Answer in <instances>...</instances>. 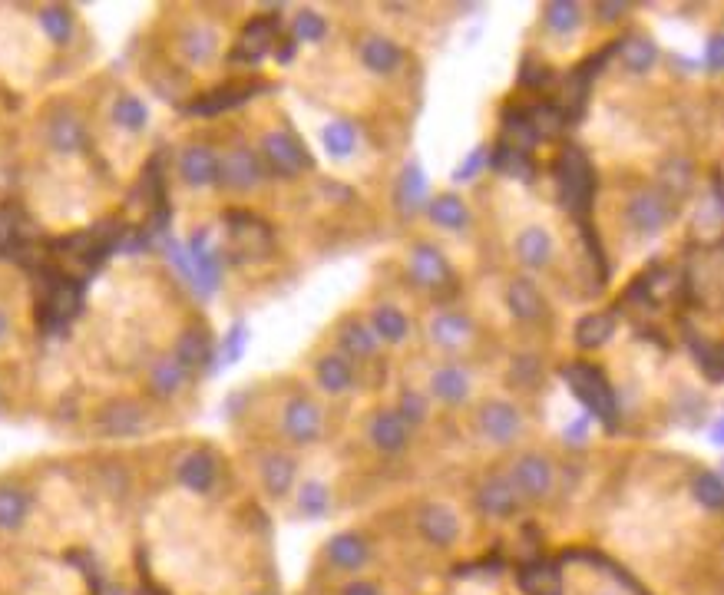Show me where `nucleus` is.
<instances>
[{
    "instance_id": "6",
    "label": "nucleus",
    "mask_w": 724,
    "mask_h": 595,
    "mask_svg": "<svg viewBox=\"0 0 724 595\" xmlns=\"http://www.w3.org/2000/svg\"><path fill=\"white\" fill-rule=\"evenodd\" d=\"M427 338L440 351L460 354L473 344L477 331H473V321L467 315H460V311H440V315L427 321Z\"/></svg>"
},
{
    "instance_id": "47",
    "label": "nucleus",
    "mask_w": 724,
    "mask_h": 595,
    "mask_svg": "<svg viewBox=\"0 0 724 595\" xmlns=\"http://www.w3.org/2000/svg\"><path fill=\"white\" fill-rule=\"evenodd\" d=\"M146 103L136 100V96H120V100L113 103V123L129 129V133H139V129H146Z\"/></svg>"
},
{
    "instance_id": "29",
    "label": "nucleus",
    "mask_w": 724,
    "mask_h": 595,
    "mask_svg": "<svg viewBox=\"0 0 724 595\" xmlns=\"http://www.w3.org/2000/svg\"><path fill=\"white\" fill-rule=\"evenodd\" d=\"M298 476V463L288 457V453H268L262 460V483L272 496H285L291 486H295Z\"/></svg>"
},
{
    "instance_id": "56",
    "label": "nucleus",
    "mask_w": 724,
    "mask_h": 595,
    "mask_svg": "<svg viewBox=\"0 0 724 595\" xmlns=\"http://www.w3.org/2000/svg\"><path fill=\"white\" fill-rule=\"evenodd\" d=\"M483 162H486V149H473L470 159L463 162V166H460L457 172H453V176H457V182H467V179L473 176V172H477V169L483 166Z\"/></svg>"
},
{
    "instance_id": "5",
    "label": "nucleus",
    "mask_w": 724,
    "mask_h": 595,
    "mask_svg": "<svg viewBox=\"0 0 724 595\" xmlns=\"http://www.w3.org/2000/svg\"><path fill=\"white\" fill-rule=\"evenodd\" d=\"M510 483L516 486V493L523 500H543L553 490V463H549L543 453H523V457L513 460L510 467Z\"/></svg>"
},
{
    "instance_id": "35",
    "label": "nucleus",
    "mask_w": 724,
    "mask_h": 595,
    "mask_svg": "<svg viewBox=\"0 0 724 595\" xmlns=\"http://www.w3.org/2000/svg\"><path fill=\"white\" fill-rule=\"evenodd\" d=\"M543 27L556 37H569L582 27V7L572 0H553L543 7Z\"/></svg>"
},
{
    "instance_id": "55",
    "label": "nucleus",
    "mask_w": 724,
    "mask_h": 595,
    "mask_svg": "<svg viewBox=\"0 0 724 595\" xmlns=\"http://www.w3.org/2000/svg\"><path fill=\"white\" fill-rule=\"evenodd\" d=\"M17 235V209L0 205V248H7Z\"/></svg>"
},
{
    "instance_id": "14",
    "label": "nucleus",
    "mask_w": 724,
    "mask_h": 595,
    "mask_svg": "<svg viewBox=\"0 0 724 595\" xmlns=\"http://www.w3.org/2000/svg\"><path fill=\"white\" fill-rule=\"evenodd\" d=\"M430 394L447 407L467 404L473 394V377L463 364H443L430 374Z\"/></svg>"
},
{
    "instance_id": "15",
    "label": "nucleus",
    "mask_w": 724,
    "mask_h": 595,
    "mask_svg": "<svg viewBox=\"0 0 724 595\" xmlns=\"http://www.w3.org/2000/svg\"><path fill=\"white\" fill-rule=\"evenodd\" d=\"M275 37H278V20H275V17H255L252 24L242 30L239 43H235L232 60L258 63L268 50L275 47Z\"/></svg>"
},
{
    "instance_id": "26",
    "label": "nucleus",
    "mask_w": 724,
    "mask_h": 595,
    "mask_svg": "<svg viewBox=\"0 0 724 595\" xmlns=\"http://www.w3.org/2000/svg\"><path fill=\"white\" fill-rule=\"evenodd\" d=\"M427 215L430 222L440 225V229H450V232H460L470 225V209L467 202L460 196H453V192H443V196H434L427 202Z\"/></svg>"
},
{
    "instance_id": "7",
    "label": "nucleus",
    "mask_w": 724,
    "mask_h": 595,
    "mask_svg": "<svg viewBox=\"0 0 724 595\" xmlns=\"http://www.w3.org/2000/svg\"><path fill=\"white\" fill-rule=\"evenodd\" d=\"M262 153H265V162L278 172V176H298L301 169L311 166L305 146H301L291 133H285V129H275V133H268L262 139Z\"/></svg>"
},
{
    "instance_id": "34",
    "label": "nucleus",
    "mask_w": 724,
    "mask_h": 595,
    "mask_svg": "<svg viewBox=\"0 0 724 595\" xmlns=\"http://www.w3.org/2000/svg\"><path fill=\"white\" fill-rule=\"evenodd\" d=\"M371 331H374V338L377 341H387V344H401L407 338V331H410V324L404 318V311L401 308H394V305H377L371 311Z\"/></svg>"
},
{
    "instance_id": "16",
    "label": "nucleus",
    "mask_w": 724,
    "mask_h": 595,
    "mask_svg": "<svg viewBox=\"0 0 724 595\" xmlns=\"http://www.w3.org/2000/svg\"><path fill=\"white\" fill-rule=\"evenodd\" d=\"M477 503L486 516H496V519H506L513 513H520L523 506V496L516 493V486L510 483V476H493V480H486L477 493Z\"/></svg>"
},
{
    "instance_id": "41",
    "label": "nucleus",
    "mask_w": 724,
    "mask_h": 595,
    "mask_svg": "<svg viewBox=\"0 0 724 595\" xmlns=\"http://www.w3.org/2000/svg\"><path fill=\"white\" fill-rule=\"evenodd\" d=\"M523 589L529 595H563V579H559L556 566H546V562H536V566L523 569Z\"/></svg>"
},
{
    "instance_id": "40",
    "label": "nucleus",
    "mask_w": 724,
    "mask_h": 595,
    "mask_svg": "<svg viewBox=\"0 0 724 595\" xmlns=\"http://www.w3.org/2000/svg\"><path fill=\"white\" fill-rule=\"evenodd\" d=\"M321 139H324V149H328L334 159H344L358 146V126L348 123V119H331V123L321 129Z\"/></svg>"
},
{
    "instance_id": "13",
    "label": "nucleus",
    "mask_w": 724,
    "mask_h": 595,
    "mask_svg": "<svg viewBox=\"0 0 724 595\" xmlns=\"http://www.w3.org/2000/svg\"><path fill=\"white\" fill-rule=\"evenodd\" d=\"M80 305L83 298L77 281L57 278L47 291V301H43V328H67V321L77 318Z\"/></svg>"
},
{
    "instance_id": "52",
    "label": "nucleus",
    "mask_w": 724,
    "mask_h": 595,
    "mask_svg": "<svg viewBox=\"0 0 724 595\" xmlns=\"http://www.w3.org/2000/svg\"><path fill=\"white\" fill-rule=\"evenodd\" d=\"M496 166H500L503 172H510V176H516V179H523V182L533 179V162L526 159V153H516V149H510V146L496 156Z\"/></svg>"
},
{
    "instance_id": "21",
    "label": "nucleus",
    "mask_w": 724,
    "mask_h": 595,
    "mask_svg": "<svg viewBox=\"0 0 724 595\" xmlns=\"http://www.w3.org/2000/svg\"><path fill=\"white\" fill-rule=\"evenodd\" d=\"M146 424L143 407L129 404V400H120V404H110L100 414V430L106 437H133L139 434Z\"/></svg>"
},
{
    "instance_id": "50",
    "label": "nucleus",
    "mask_w": 724,
    "mask_h": 595,
    "mask_svg": "<svg viewBox=\"0 0 724 595\" xmlns=\"http://www.w3.org/2000/svg\"><path fill=\"white\" fill-rule=\"evenodd\" d=\"M506 139H510V149L516 153H529L536 143V133L533 126H529V116L526 113H513V119H506Z\"/></svg>"
},
{
    "instance_id": "53",
    "label": "nucleus",
    "mask_w": 724,
    "mask_h": 595,
    "mask_svg": "<svg viewBox=\"0 0 724 595\" xmlns=\"http://www.w3.org/2000/svg\"><path fill=\"white\" fill-rule=\"evenodd\" d=\"M245 344H248V328H245V321H235V324H232V331L222 338V361H225V364L239 361L242 351H245Z\"/></svg>"
},
{
    "instance_id": "17",
    "label": "nucleus",
    "mask_w": 724,
    "mask_h": 595,
    "mask_svg": "<svg viewBox=\"0 0 724 595\" xmlns=\"http://www.w3.org/2000/svg\"><path fill=\"white\" fill-rule=\"evenodd\" d=\"M324 553H328V562L334 569L358 572V569L367 566V559H371V546H367L364 536H358V533H338V536L328 539Z\"/></svg>"
},
{
    "instance_id": "58",
    "label": "nucleus",
    "mask_w": 724,
    "mask_h": 595,
    "mask_svg": "<svg viewBox=\"0 0 724 595\" xmlns=\"http://www.w3.org/2000/svg\"><path fill=\"white\" fill-rule=\"evenodd\" d=\"M341 595H384V592H381V586H377V582H371V579H351L348 586L341 589Z\"/></svg>"
},
{
    "instance_id": "60",
    "label": "nucleus",
    "mask_w": 724,
    "mask_h": 595,
    "mask_svg": "<svg viewBox=\"0 0 724 595\" xmlns=\"http://www.w3.org/2000/svg\"><path fill=\"white\" fill-rule=\"evenodd\" d=\"M629 4H596V14L602 17V24H612L615 17H622Z\"/></svg>"
},
{
    "instance_id": "46",
    "label": "nucleus",
    "mask_w": 724,
    "mask_h": 595,
    "mask_svg": "<svg viewBox=\"0 0 724 595\" xmlns=\"http://www.w3.org/2000/svg\"><path fill=\"white\" fill-rule=\"evenodd\" d=\"M394 414L404 420L407 430H410V427H420V424L427 420V414H430V397L414 391V387H404L401 397H397V410H394Z\"/></svg>"
},
{
    "instance_id": "44",
    "label": "nucleus",
    "mask_w": 724,
    "mask_h": 595,
    "mask_svg": "<svg viewBox=\"0 0 724 595\" xmlns=\"http://www.w3.org/2000/svg\"><path fill=\"white\" fill-rule=\"evenodd\" d=\"M691 496H695V500L705 506V510L718 513L721 506H724V483H721V476L711 473V470L695 473V480H691Z\"/></svg>"
},
{
    "instance_id": "27",
    "label": "nucleus",
    "mask_w": 724,
    "mask_h": 595,
    "mask_svg": "<svg viewBox=\"0 0 724 595\" xmlns=\"http://www.w3.org/2000/svg\"><path fill=\"white\" fill-rule=\"evenodd\" d=\"M179 50H182V57H186L189 63H196V67H205L215 53H219V34H215L212 27H205V24H192L186 27V34L179 37Z\"/></svg>"
},
{
    "instance_id": "22",
    "label": "nucleus",
    "mask_w": 724,
    "mask_h": 595,
    "mask_svg": "<svg viewBox=\"0 0 724 595\" xmlns=\"http://www.w3.org/2000/svg\"><path fill=\"white\" fill-rule=\"evenodd\" d=\"M506 305H510L513 318H520V321H539L546 315V301L529 278L510 281V288H506Z\"/></svg>"
},
{
    "instance_id": "54",
    "label": "nucleus",
    "mask_w": 724,
    "mask_h": 595,
    "mask_svg": "<svg viewBox=\"0 0 724 595\" xmlns=\"http://www.w3.org/2000/svg\"><path fill=\"white\" fill-rule=\"evenodd\" d=\"M688 341H691V348H695V354H698V364L705 367V374L711 377V381H718V377H721V367H718V364H721V354H718V348H715V344L701 341V334H698V341L688 334Z\"/></svg>"
},
{
    "instance_id": "24",
    "label": "nucleus",
    "mask_w": 724,
    "mask_h": 595,
    "mask_svg": "<svg viewBox=\"0 0 724 595\" xmlns=\"http://www.w3.org/2000/svg\"><path fill=\"white\" fill-rule=\"evenodd\" d=\"M361 63L371 73H381V77H387V73H394L397 67H401V47H397L391 37L371 34V37H364V43H361Z\"/></svg>"
},
{
    "instance_id": "2",
    "label": "nucleus",
    "mask_w": 724,
    "mask_h": 595,
    "mask_svg": "<svg viewBox=\"0 0 724 595\" xmlns=\"http://www.w3.org/2000/svg\"><path fill=\"white\" fill-rule=\"evenodd\" d=\"M556 176H559V189H563V202L572 212H586L592 189H596V179H592V166L582 149L569 146L563 149V156L556 162Z\"/></svg>"
},
{
    "instance_id": "51",
    "label": "nucleus",
    "mask_w": 724,
    "mask_h": 595,
    "mask_svg": "<svg viewBox=\"0 0 724 595\" xmlns=\"http://www.w3.org/2000/svg\"><path fill=\"white\" fill-rule=\"evenodd\" d=\"M324 34H328V20L315 14V10H301L295 17V40L318 43V40H324Z\"/></svg>"
},
{
    "instance_id": "11",
    "label": "nucleus",
    "mask_w": 724,
    "mask_h": 595,
    "mask_svg": "<svg viewBox=\"0 0 724 595\" xmlns=\"http://www.w3.org/2000/svg\"><path fill=\"white\" fill-rule=\"evenodd\" d=\"M407 272H410V278H414L420 288H430V291L440 288V285H447V281H450L447 258L440 255V248L427 245V242H417L414 248H410Z\"/></svg>"
},
{
    "instance_id": "49",
    "label": "nucleus",
    "mask_w": 724,
    "mask_h": 595,
    "mask_svg": "<svg viewBox=\"0 0 724 595\" xmlns=\"http://www.w3.org/2000/svg\"><path fill=\"white\" fill-rule=\"evenodd\" d=\"M529 126H533V133L536 139L539 136H556V133H563V126H566V113L559 110V106H536L533 113H529Z\"/></svg>"
},
{
    "instance_id": "23",
    "label": "nucleus",
    "mask_w": 724,
    "mask_h": 595,
    "mask_svg": "<svg viewBox=\"0 0 724 595\" xmlns=\"http://www.w3.org/2000/svg\"><path fill=\"white\" fill-rule=\"evenodd\" d=\"M232 245L239 248V255H265L272 245V235L262 222H255L252 215H232L229 219Z\"/></svg>"
},
{
    "instance_id": "12",
    "label": "nucleus",
    "mask_w": 724,
    "mask_h": 595,
    "mask_svg": "<svg viewBox=\"0 0 724 595\" xmlns=\"http://www.w3.org/2000/svg\"><path fill=\"white\" fill-rule=\"evenodd\" d=\"M417 526L427 543L437 549H450L460 539V516L443 503H427L417 516Z\"/></svg>"
},
{
    "instance_id": "48",
    "label": "nucleus",
    "mask_w": 724,
    "mask_h": 595,
    "mask_svg": "<svg viewBox=\"0 0 724 595\" xmlns=\"http://www.w3.org/2000/svg\"><path fill=\"white\" fill-rule=\"evenodd\" d=\"M40 27L47 30L53 43H67L73 37V17L63 7H43L40 10Z\"/></svg>"
},
{
    "instance_id": "9",
    "label": "nucleus",
    "mask_w": 724,
    "mask_h": 595,
    "mask_svg": "<svg viewBox=\"0 0 724 595\" xmlns=\"http://www.w3.org/2000/svg\"><path fill=\"white\" fill-rule=\"evenodd\" d=\"M282 427L295 443H315L324 430V414L311 397H291L285 407Z\"/></svg>"
},
{
    "instance_id": "42",
    "label": "nucleus",
    "mask_w": 724,
    "mask_h": 595,
    "mask_svg": "<svg viewBox=\"0 0 724 595\" xmlns=\"http://www.w3.org/2000/svg\"><path fill=\"white\" fill-rule=\"evenodd\" d=\"M331 510V490L321 480H305L298 490V513L308 519H321Z\"/></svg>"
},
{
    "instance_id": "19",
    "label": "nucleus",
    "mask_w": 724,
    "mask_h": 595,
    "mask_svg": "<svg viewBox=\"0 0 724 595\" xmlns=\"http://www.w3.org/2000/svg\"><path fill=\"white\" fill-rule=\"evenodd\" d=\"M179 172L189 186L205 189L212 182H219V156L209 146H189L179 159Z\"/></svg>"
},
{
    "instance_id": "28",
    "label": "nucleus",
    "mask_w": 724,
    "mask_h": 595,
    "mask_svg": "<svg viewBox=\"0 0 724 595\" xmlns=\"http://www.w3.org/2000/svg\"><path fill=\"white\" fill-rule=\"evenodd\" d=\"M315 371H318V384H321L328 394L341 397V394L351 391L354 367H351V361H348L344 354H324L321 361L315 364Z\"/></svg>"
},
{
    "instance_id": "4",
    "label": "nucleus",
    "mask_w": 724,
    "mask_h": 595,
    "mask_svg": "<svg viewBox=\"0 0 724 595\" xmlns=\"http://www.w3.org/2000/svg\"><path fill=\"white\" fill-rule=\"evenodd\" d=\"M477 427L480 437L490 440L493 447H510L523 434V414L510 400H486L477 414Z\"/></svg>"
},
{
    "instance_id": "37",
    "label": "nucleus",
    "mask_w": 724,
    "mask_h": 595,
    "mask_svg": "<svg viewBox=\"0 0 724 595\" xmlns=\"http://www.w3.org/2000/svg\"><path fill=\"white\" fill-rule=\"evenodd\" d=\"M338 341H341V348L348 351L351 357H371V354L377 351V344H381V341L374 338L371 324L358 321V318H348V321L341 324Z\"/></svg>"
},
{
    "instance_id": "30",
    "label": "nucleus",
    "mask_w": 724,
    "mask_h": 595,
    "mask_svg": "<svg viewBox=\"0 0 724 595\" xmlns=\"http://www.w3.org/2000/svg\"><path fill=\"white\" fill-rule=\"evenodd\" d=\"M176 361L186 367V371H196V367H205L212 361V338L205 328H189L176 344Z\"/></svg>"
},
{
    "instance_id": "39",
    "label": "nucleus",
    "mask_w": 724,
    "mask_h": 595,
    "mask_svg": "<svg viewBox=\"0 0 724 595\" xmlns=\"http://www.w3.org/2000/svg\"><path fill=\"white\" fill-rule=\"evenodd\" d=\"M397 202L404 212H417L420 205H427V176L420 169V162H407L401 172V186H397Z\"/></svg>"
},
{
    "instance_id": "3",
    "label": "nucleus",
    "mask_w": 724,
    "mask_h": 595,
    "mask_svg": "<svg viewBox=\"0 0 724 595\" xmlns=\"http://www.w3.org/2000/svg\"><path fill=\"white\" fill-rule=\"evenodd\" d=\"M672 219V202H668L662 192L652 186L635 189L629 202H625V222L635 235H658Z\"/></svg>"
},
{
    "instance_id": "8",
    "label": "nucleus",
    "mask_w": 724,
    "mask_h": 595,
    "mask_svg": "<svg viewBox=\"0 0 724 595\" xmlns=\"http://www.w3.org/2000/svg\"><path fill=\"white\" fill-rule=\"evenodd\" d=\"M219 182L225 189L248 192L262 182V162L248 146H232L229 153L219 159Z\"/></svg>"
},
{
    "instance_id": "36",
    "label": "nucleus",
    "mask_w": 724,
    "mask_h": 595,
    "mask_svg": "<svg viewBox=\"0 0 724 595\" xmlns=\"http://www.w3.org/2000/svg\"><path fill=\"white\" fill-rule=\"evenodd\" d=\"M255 90L252 86H225V90H215L209 96H199L196 103L186 106V113H196V116H212V113H222V110H232V106H239L242 100H248Z\"/></svg>"
},
{
    "instance_id": "59",
    "label": "nucleus",
    "mask_w": 724,
    "mask_h": 595,
    "mask_svg": "<svg viewBox=\"0 0 724 595\" xmlns=\"http://www.w3.org/2000/svg\"><path fill=\"white\" fill-rule=\"evenodd\" d=\"M721 53H724V37L715 34L708 40V70H721Z\"/></svg>"
},
{
    "instance_id": "32",
    "label": "nucleus",
    "mask_w": 724,
    "mask_h": 595,
    "mask_svg": "<svg viewBox=\"0 0 724 595\" xmlns=\"http://www.w3.org/2000/svg\"><path fill=\"white\" fill-rule=\"evenodd\" d=\"M662 196L675 205V199H685L688 192H691V186H695V169H691V162L688 159H682V156H672L662 166Z\"/></svg>"
},
{
    "instance_id": "31",
    "label": "nucleus",
    "mask_w": 724,
    "mask_h": 595,
    "mask_svg": "<svg viewBox=\"0 0 724 595\" xmlns=\"http://www.w3.org/2000/svg\"><path fill=\"white\" fill-rule=\"evenodd\" d=\"M179 483L189 486L192 493H205L215 483V457L209 450H196L189 453L186 460L179 463Z\"/></svg>"
},
{
    "instance_id": "38",
    "label": "nucleus",
    "mask_w": 724,
    "mask_h": 595,
    "mask_svg": "<svg viewBox=\"0 0 724 595\" xmlns=\"http://www.w3.org/2000/svg\"><path fill=\"white\" fill-rule=\"evenodd\" d=\"M615 331V315L612 311H592L576 324V344L579 348H602Z\"/></svg>"
},
{
    "instance_id": "33",
    "label": "nucleus",
    "mask_w": 724,
    "mask_h": 595,
    "mask_svg": "<svg viewBox=\"0 0 724 595\" xmlns=\"http://www.w3.org/2000/svg\"><path fill=\"white\" fill-rule=\"evenodd\" d=\"M619 53H622V67L629 73H648L658 60L655 40L645 34H629L619 43Z\"/></svg>"
},
{
    "instance_id": "57",
    "label": "nucleus",
    "mask_w": 724,
    "mask_h": 595,
    "mask_svg": "<svg viewBox=\"0 0 724 595\" xmlns=\"http://www.w3.org/2000/svg\"><path fill=\"white\" fill-rule=\"evenodd\" d=\"M526 86H546L549 83V70L539 63V67H533V60H526L523 63V77H520Z\"/></svg>"
},
{
    "instance_id": "20",
    "label": "nucleus",
    "mask_w": 724,
    "mask_h": 595,
    "mask_svg": "<svg viewBox=\"0 0 724 595\" xmlns=\"http://www.w3.org/2000/svg\"><path fill=\"white\" fill-rule=\"evenodd\" d=\"M553 252H556V242L543 225H529V229H523L520 238H516V258H520L526 268H546Z\"/></svg>"
},
{
    "instance_id": "25",
    "label": "nucleus",
    "mask_w": 724,
    "mask_h": 595,
    "mask_svg": "<svg viewBox=\"0 0 724 595\" xmlns=\"http://www.w3.org/2000/svg\"><path fill=\"white\" fill-rule=\"evenodd\" d=\"M47 139H50V146L57 149V153L70 156V153H77V149H83L86 129L70 110H60V113H53V119L47 123Z\"/></svg>"
},
{
    "instance_id": "18",
    "label": "nucleus",
    "mask_w": 724,
    "mask_h": 595,
    "mask_svg": "<svg viewBox=\"0 0 724 595\" xmlns=\"http://www.w3.org/2000/svg\"><path fill=\"white\" fill-rule=\"evenodd\" d=\"M367 437H371V443L381 453H401V450H407L410 430L394 410H377L371 417V427H367Z\"/></svg>"
},
{
    "instance_id": "1",
    "label": "nucleus",
    "mask_w": 724,
    "mask_h": 595,
    "mask_svg": "<svg viewBox=\"0 0 724 595\" xmlns=\"http://www.w3.org/2000/svg\"><path fill=\"white\" fill-rule=\"evenodd\" d=\"M563 377L569 381V387L576 391V397L582 400V404L589 407L592 417H599L605 427L615 424V394H612V387L602 377L599 367H592L586 361H572V364L563 367Z\"/></svg>"
},
{
    "instance_id": "43",
    "label": "nucleus",
    "mask_w": 724,
    "mask_h": 595,
    "mask_svg": "<svg viewBox=\"0 0 724 595\" xmlns=\"http://www.w3.org/2000/svg\"><path fill=\"white\" fill-rule=\"evenodd\" d=\"M30 500L17 486H0V529H17L27 519Z\"/></svg>"
},
{
    "instance_id": "10",
    "label": "nucleus",
    "mask_w": 724,
    "mask_h": 595,
    "mask_svg": "<svg viewBox=\"0 0 724 595\" xmlns=\"http://www.w3.org/2000/svg\"><path fill=\"white\" fill-rule=\"evenodd\" d=\"M189 262H192V288H199V295L209 298L215 285H219V272H222V258L219 252L212 248L209 235L205 232H196L189 242Z\"/></svg>"
},
{
    "instance_id": "61",
    "label": "nucleus",
    "mask_w": 724,
    "mask_h": 595,
    "mask_svg": "<svg viewBox=\"0 0 724 595\" xmlns=\"http://www.w3.org/2000/svg\"><path fill=\"white\" fill-rule=\"evenodd\" d=\"M4 331H7V315L0 311V338H4Z\"/></svg>"
},
{
    "instance_id": "45",
    "label": "nucleus",
    "mask_w": 724,
    "mask_h": 595,
    "mask_svg": "<svg viewBox=\"0 0 724 595\" xmlns=\"http://www.w3.org/2000/svg\"><path fill=\"white\" fill-rule=\"evenodd\" d=\"M186 367H182L176 357H166V361H159L153 367V374H149V381H153V391L159 397H172L179 391L182 384H186Z\"/></svg>"
},
{
    "instance_id": "62",
    "label": "nucleus",
    "mask_w": 724,
    "mask_h": 595,
    "mask_svg": "<svg viewBox=\"0 0 724 595\" xmlns=\"http://www.w3.org/2000/svg\"><path fill=\"white\" fill-rule=\"evenodd\" d=\"M258 595H262V592H258Z\"/></svg>"
}]
</instances>
